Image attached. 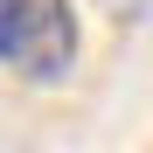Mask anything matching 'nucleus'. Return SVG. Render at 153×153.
I'll return each mask as SVG.
<instances>
[{
    "label": "nucleus",
    "mask_w": 153,
    "mask_h": 153,
    "mask_svg": "<svg viewBox=\"0 0 153 153\" xmlns=\"http://www.w3.org/2000/svg\"><path fill=\"white\" fill-rule=\"evenodd\" d=\"M14 28H21V0H0V63L14 56Z\"/></svg>",
    "instance_id": "f03ea898"
},
{
    "label": "nucleus",
    "mask_w": 153,
    "mask_h": 153,
    "mask_svg": "<svg viewBox=\"0 0 153 153\" xmlns=\"http://www.w3.org/2000/svg\"><path fill=\"white\" fill-rule=\"evenodd\" d=\"M7 70H21L28 84H56V76L76 70V7L70 0H21Z\"/></svg>",
    "instance_id": "f257e3e1"
},
{
    "label": "nucleus",
    "mask_w": 153,
    "mask_h": 153,
    "mask_svg": "<svg viewBox=\"0 0 153 153\" xmlns=\"http://www.w3.org/2000/svg\"><path fill=\"white\" fill-rule=\"evenodd\" d=\"M97 7H105V14H111V21H139V14H146V7H153V0H97Z\"/></svg>",
    "instance_id": "7ed1b4c3"
}]
</instances>
